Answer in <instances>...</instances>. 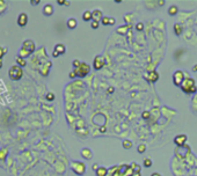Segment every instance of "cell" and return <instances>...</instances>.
<instances>
[{"label": "cell", "instance_id": "6da1fadb", "mask_svg": "<svg viewBox=\"0 0 197 176\" xmlns=\"http://www.w3.org/2000/svg\"><path fill=\"white\" fill-rule=\"evenodd\" d=\"M180 87L185 94H194L197 92V85L194 78H185Z\"/></svg>", "mask_w": 197, "mask_h": 176}, {"label": "cell", "instance_id": "7a4b0ae2", "mask_svg": "<svg viewBox=\"0 0 197 176\" xmlns=\"http://www.w3.org/2000/svg\"><path fill=\"white\" fill-rule=\"evenodd\" d=\"M8 76L13 81H19L23 76V70L19 65H13L8 71Z\"/></svg>", "mask_w": 197, "mask_h": 176}, {"label": "cell", "instance_id": "3957f363", "mask_svg": "<svg viewBox=\"0 0 197 176\" xmlns=\"http://www.w3.org/2000/svg\"><path fill=\"white\" fill-rule=\"evenodd\" d=\"M70 167L73 170V173H75L79 176H81V175H83L86 173V164L83 162H81V161H72Z\"/></svg>", "mask_w": 197, "mask_h": 176}, {"label": "cell", "instance_id": "277c9868", "mask_svg": "<svg viewBox=\"0 0 197 176\" xmlns=\"http://www.w3.org/2000/svg\"><path fill=\"white\" fill-rule=\"evenodd\" d=\"M77 76L79 78H85L89 72H90V66L87 64V63H81V65L74 70Z\"/></svg>", "mask_w": 197, "mask_h": 176}, {"label": "cell", "instance_id": "5b68a950", "mask_svg": "<svg viewBox=\"0 0 197 176\" xmlns=\"http://www.w3.org/2000/svg\"><path fill=\"white\" fill-rule=\"evenodd\" d=\"M184 79H185V76H184L183 71L177 70V71H175V72L173 73V82H174L175 86H181V85L183 83Z\"/></svg>", "mask_w": 197, "mask_h": 176}, {"label": "cell", "instance_id": "8992f818", "mask_svg": "<svg viewBox=\"0 0 197 176\" xmlns=\"http://www.w3.org/2000/svg\"><path fill=\"white\" fill-rule=\"evenodd\" d=\"M105 64H106V59H105V57H103V56H101V55H99V56H96V57L94 58L93 67H94V70H96V71H100V70L105 66Z\"/></svg>", "mask_w": 197, "mask_h": 176}, {"label": "cell", "instance_id": "52a82bcc", "mask_svg": "<svg viewBox=\"0 0 197 176\" xmlns=\"http://www.w3.org/2000/svg\"><path fill=\"white\" fill-rule=\"evenodd\" d=\"M188 140V137L185 134H177L175 138H174V144L176 146H183Z\"/></svg>", "mask_w": 197, "mask_h": 176}, {"label": "cell", "instance_id": "ba28073f", "mask_svg": "<svg viewBox=\"0 0 197 176\" xmlns=\"http://www.w3.org/2000/svg\"><path fill=\"white\" fill-rule=\"evenodd\" d=\"M22 48L26 49V50H28L30 53H33V52L35 51V49H36L35 43H34L31 40H26V41L23 42V44H22Z\"/></svg>", "mask_w": 197, "mask_h": 176}, {"label": "cell", "instance_id": "9c48e42d", "mask_svg": "<svg viewBox=\"0 0 197 176\" xmlns=\"http://www.w3.org/2000/svg\"><path fill=\"white\" fill-rule=\"evenodd\" d=\"M28 23V15L26 13H20V15L18 16V25L20 27H26Z\"/></svg>", "mask_w": 197, "mask_h": 176}, {"label": "cell", "instance_id": "30bf717a", "mask_svg": "<svg viewBox=\"0 0 197 176\" xmlns=\"http://www.w3.org/2000/svg\"><path fill=\"white\" fill-rule=\"evenodd\" d=\"M80 154H81V156H82L85 160H92V159H93V153H92V149H90V148H87V147L82 148Z\"/></svg>", "mask_w": 197, "mask_h": 176}, {"label": "cell", "instance_id": "8fae6325", "mask_svg": "<svg viewBox=\"0 0 197 176\" xmlns=\"http://www.w3.org/2000/svg\"><path fill=\"white\" fill-rule=\"evenodd\" d=\"M92 13H93V20L99 21V22H100V21L103 19V16H105L101 10H94Z\"/></svg>", "mask_w": 197, "mask_h": 176}, {"label": "cell", "instance_id": "7c38bea8", "mask_svg": "<svg viewBox=\"0 0 197 176\" xmlns=\"http://www.w3.org/2000/svg\"><path fill=\"white\" fill-rule=\"evenodd\" d=\"M53 6L51 5V4H47L44 7H43V14L45 15V16H51L52 14H53Z\"/></svg>", "mask_w": 197, "mask_h": 176}, {"label": "cell", "instance_id": "4fadbf2b", "mask_svg": "<svg viewBox=\"0 0 197 176\" xmlns=\"http://www.w3.org/2000/svg\"><path fill=\"white\" fill-rule=\"evenodd\" d=\"M53 51H55V52H57L59 56H60V55H64V53L66 52V46H65L64 44H62V43H58V44H56V45H55Z\"/></svg>", "mask_w": 197, "mask_h": 176}, {"label": "cell", "instance_id": "5bb4252c", "mask_svg": "<svg viewBox=\"0 0 197 176\" xmlns=\"http://www.w3.org/2000/svg\"><path fill=\"white\" fill-rule=\"evenodd\" d=\"M158 79H159V73L157 72V71H151L150 73H148V81H151V82H157L158 81Z\"/></svg>", "mask_w": 197, "mask_h": 176}, {"label": "cell", "instance_id": "9a60e30c", "mask_svg": "<svg viewBox=\"0 0 197 176\" xmlns=\"http://www.w3.org/2000/svg\"><path fill=\"white\" fill-rule=\"evenodd\" d=\"M82 20L86 21V22H89V21H93V13L90 11H85L82 13Z\"/></svg>", "mask_w": 197, "mask_h": 176}, {"label": "cell", "instance_id": "2e32d148", "mask_svg": "<svg viewBox=\"0 0 197 176\" xmlns=\"http://www.w3.org/2000/svg\"><path fill=\"white\" fill-rule=\"evenodd\" d=\"M67 27H68V29H75L77 28V26H78V21L74 19V18H71V19H68L67 20Z\"/></svg>", "mask_w": 197, "mask_h": 176}, {"label": "cell", "instance_id": "e0dca14e", "mask_svg": "<svg viewBox=\"0 0 197 176\" xmlns=\"http://www.w3.org/2000/svg\"><path fill=\"white\" fill-rule=\"evenodd\" d=\"M177 13H179V8H177L176 5H170V6L168 7V14H169L170 16H174V15H176Z\"/></svg>", "mask_w": 197, "mask_h": 176}, {"label": "cell", "instance_id": "ac0fdd59", "mask_svg": "<svg viewBox=\"0 0 197 176\" xmlns=\"http://www.w3.org/2000/svg\"><path fill=\"white\" fill-rule=\"evenodd\" d=\"M173 29H174V33H175L176 36H180L183 33V27L180 23H175L174 27H173Z\"/></svg>", "mask_w": 197, "mask_h": 176}, {"label": "cell", "instance_id": "d6986e66", "mask_svg": "<svg viewBox=\"0 0 197 176\" xmlns=\"http://www.w3.org/2000/svg\"><path fill=\"white\" fill-rule=\"evenodd\" d=\"M95 174H96V176H107V174H108V169L106 168V167H100L96 171H95Z\"/></svg>", "mask_w": 197, "mask_h": 176}, {"label": "cell", "instance_id": "ffe728a7", "mask_svg": "<svg viewBox=\"0 0 197 176\" xmlns=\"http://www.w3.org/2000/svg\"><path fill=\"white\" fill-rule=\"evenodd\" d=\"M31 53L28 51V50H26V49H23V48H21L20 49V51H19V57H21V58H23V59H26L27 57H29Z\"/></svg>", "mask_w": 197, "mask_h": 176}, {"label": "cell", "instance_id": "44dd1931", "mask_svg": "<svg viewBox=\"0 0 197 176\" xmlns=\"http://www.w3.org/2000/svg\"><path fill=\"white\" fill-rule=\"evenodd\" d=\"M132 141L130 140V139H124L123 140V143H122V146H123V148L124 149H131L132 148Z\"/></svg>", "mask_w": 197, "mask_h": 176}, {"label": "cell", "instance_id": "7402d4cb", "mask_svg": "<svg viewBox=\"0 0 197 176\" xmlns=\"http://www.w3.org/2000/svg\"><path fill=\"white\" fill-rule=\"evenodd\" d=\"M129 28H130V26H129V25L123 26V27H120V28H117L116 33H117V34H120V35H125V34L128 33V29H129Z\"/></svg>", "mask_w": 197, "mask_h": 176}, {"label": "cell", "instance_id": "603a6c76", "mask_svg": "<svg viewBox=\"0 0 197 176\" xmlns=\"http://www.w3.org/2000/svg\"><path fill=\"white\" fill-rule=\"evenodd\" d=\"M15 60H16V65H19V66H20V67H22V68L27 65L26 59H23V58H21V57H19V56L16 57V59H15Z\"/></svg>", "mask_w": 197, "mask_h": 176}, {"label": "cell", "instance_id": "cb8c5ba5", "mask_svg": "<svg viewBox=\"0 0 197 176\" xmlns=\"http://www.w3.org/2000/svg\"><path fill=\"white\" fill-rule=\"evenodd\" d=\"M137 151H138L139 154L145 153V152H146V145H145V144H139L138 147H137Z\"/></svg>", "mask_w": 197, "mask_h": 176}, {"label": "cell", "instance_id": "d4e9b609", "mask_svg": "<svg viewBox=\"0 0 197 176\" xmlns=\"http://www.w3.org/2000/svg\"><path fill=\"white\" fill-rule=\"evenodd\" d=\"M144 163V167L145 168H150V167H152V164H153V162H152V160L150 159V158H146V159H144V161H143Z\"/></svg>", "mask_w": 197, "mask_h": 176}, {"label": "cell", "instance_id": "484cf974", "mask_svg": "<svg viewBox=\"0 0 197 176\" xmlns=\"http://www.w3.org/2000/svg\"><path fill=\"white\" fill-rule=\"evenodd\" d=\"M7 153H8V151L6 148H3L0 151V160H5L7 158Z\"/></svg>", "mask_w": 197, "mask_h": 176}, {"label": "cell", "instance_id": "4316f807", "mask_svg": "<svg viewBox=\"0 0 197 176\" xmlns=\"http://www.w3.org/2000/svg\"><path fill=\"white\" fill-rule=\"evenodd\" d=\"M7 53V48H4V46H0V60L4 58V56Z\"/></svg>", "mask_w": 197, "mask_h": 176}, {"label": "cell", "instance_id": "83f0119b", "mask_svg": "<svg viewBox=\"0 0 197 176\" xmlns=\"http://www.w3.org/2000/svg\"><path fill=\"white\" fill-rule=\"evenodd\" d=\"M90 27H92L93 29H97L99 27H100V22L93 20V21H92V23H90Z\"/></svg>", "mask_w": 197, "mask_h": 176}, {"label": "cell", "instance_id": "f1b7e54d", "mask_svg": "<svg viewBox=\"0 0 197 176\" xmlns=\"http://www.w3.org/2000/svg\"><path fill=\"white\" fill-rule=\"evenodd\" d=\"M101 23L103 26H109V16H103V19L101 20Z\"/></svg>", "mask_w": 197, "mask_h": 176}, {"label": "cell", "instance_id": "f546056e", "mask_svg": "<svg viewBox=\"0 0 197 176\" xmlns=\"http://www.w3.org/2000/svg\"><path fill=\"white\" fill-rule=\"evenodd\" d=\"M72 65H73V67H74V70H75V68H78V67L81 65V61H80L79 59H74L73 63H72Z\"/></svg>", "mask_w": 197, "mask_h": 176}, {"label": "cell", "instance_id": "4dcf8cb0", "mask_svg": "<svg viewBox=\"0 0 197 176\" xmlns=\"http://www.w3.org/2000/svg\"><path fill=\"white\" fill-rule=\"evenodd\" d=\"M45 99H47L48 101H53V100H55V94H53V93H48V94L45 95Z\"/></svg>", "mask_w": 197, "mask_h": 176}, {"label": "cell", "instance_id": "1f68e13d", "mask_svg": "<svg viewBox=\"0 0 197 176\" xmlns=\"http://www.w3.org/2000/svg\"><path fill=\"white\" fill-rule=\"evenodd\" d=\"M150 116H151V114H150V111H147V110L143 111V114H142V117H143L144 119H148Z\"/></svg>", "mask_w": 197, "mask_h": 176}, {"label": "cell", "instance_id": "d6a6232c", "mask_svg": "<svg viewBox=\"0 0 197 176\" xmlns=\"http://www.w3.org/2000/svg\"><path fill=\"white\" fill-rule=\"evenodd\" d=\"M136 29H137L138 31H142V30H144V23H142V22L137 23V26H136Z\"/></svg>", "mask_w": 197, "mask_h": 176}, {"label": "cell", "instance_id": "836d02e7", "mask_svg": "<svg viewBox=\"0 0 197 176\" xmlns=\"http://www.w3.org/2000/svg\"><path fill=\"white\" fill-rule=\"evenodd\" d=\"M116 23V20L114 18H109V26H114Z\"/></svg>", "mask_w": 197, "mask_h": 176}, {"label": "cell", "instance_id": "e575fe53", "mask_svg": "<svg viewBox=\"0 0 197 176\" xmlns=\"http://www.w3.org/2000/svg\"><path fill=\"white\" fill-rule=\"evenodd\" d=\"M41 1H40V0H30V4L33 5V6H36L37 4H40Z\"/></svg>", "mask_w": 197, "mask_h": 176}, {"label": "cell", "instance_id": "d590c367", "mask_svg": "<svg viewBox=\"0 0 197 176\" xmlns=\"http://www.w3.org/2000/svg\"><path fill=\"white\" fill-rule=\"evenodd\" d=\"M68 76H70V79H74V78L77 76V74H75V72H74V71H72V72L68 74Z\"/></svg>", "mask_w": 197, "mask_h": 176}, {"label": "cell", "instance_id": "8d00e7d4", "mask_svg": "<svg viewBox=\"0 0 197 176\" xmlns=\"http://www.w3.org/2000/svg\"><path fill=\"white\" fill-rule=\"evenodd\" d=\"M99 168H100V167H99V164H97V163H94V164L92 166V169H93L94 171H96V170H97Z\"/></svg>", "mask_w": 197, "mask_h": 176}, {"label": "cell", "instance_id": "74e56055", "mask_svg": "<svg viewBox=\"0 0 197 176\" xmlns=\"http://www.w3.org/2000/svg\"><path fill=\"white\" fill-rule=\"evenodd\" d=\"M57 4L60 5V6H62V5H65V4H66V0H57Z\"/></svg>", "mask_w": 197, "mask_h": 176}, {"label": "cell", "instance_id": "f35d334b", "mask_svg": "<svg viewBox=\"0 0 197 176\" xmlns=\"http://www.w3.org/2000/svg\"><path fill=\"white\" fill-rule=\"evenodd\" d=\"M192 72H197V64L192 66Z\"/></svg>", "mask_w": 197, "mask_h": 176}, {"label": "cell", "instance_id": "ab89813d", "mask_svg": "<svg viewBox=\"0 0 197 176\" xmlns=\"http://www.w3.org/2000/svg\"><path fill=\"white\" fill-rule=\"evenodd\" d=\"M151 176H162V175H161V174H159V173H153Z\"/></svg>", "mask_w": 197, "mask_h": 176}, {"label": "cell", "instance_id": "60d3db41", "mask_svg": "<svg viewBox=\"0 0 197 176\" xmlns=\"http://www.w3.org/2000/svg\"><path fill=\"white\" fill-rule=\"evenodd\" d=\"M108 93H114V88L113 87H110L109 89H108Z\"/></svg>", "mask_w": 197, "mask_h": 176}, {"label": "cell", "instance_id": "b9f144b4", "mask_svg": "<svg viewBox=\"0 0 197 176\" xmlns=\"http://www.w3.org/2000/svg\"><path fill=\"white\" fill-rule=\"evenodd\" d=\"M58 56H59V55H58L57 52H55V51H53V53H52V57H55V58H57Z\"/></svg>", "mask_w": 197, "mask_h": 176}, {"label": "cell", "instance_id": "7bdbcfd3", "mask_svg": "<svg viewBox=\"0 0 197 176\" xmlns=\"http://www.w3.org/2000/svg\"><path fill=\"white\" fill-rule=\"evenodd\" d=\"M100 131H102V132H105V131H106V126H102V128L100 129Z\"/></svg>", "mask_w": 197, "mask_h": 176}, {"label": "cell", "instance_id": "ee69618b", "mask_svg": "<svg viewBox=\"0 0 197 176\" xmlns=\"http://www.w3.org/2000/svg\"><path fill=\"white\" fill-rule=\"evenodd\" d=\"M3 68V60H0V70Z\"/></svg>", "mask_w": 197, "mask_h": 176}]
</instances>
